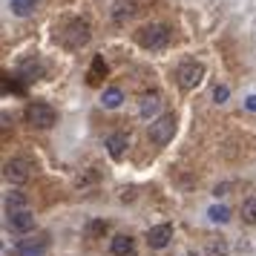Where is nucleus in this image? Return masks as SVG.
Masks as SVG:
<instances>
[{"instance_id": "4468645a", "label": "nucleus", "mask_w": 256, "mask_h": 256, "mask_svg": "<svg viewBox=\"0 0 256 256\" xmlns=\"http://www.w3.org/2000/svg\"><path fill=\"white\" fill-rule=\"evenodd\" d=\"M136 14V3L132 0H116L112 3V20H127V18H132Z\"/></svg>"}, {"instance_id": "2eb2a0df", "label": "nucleus", "mask_w": 256, "mask_h": 256, "mask_svg": "<svg viewBox=\"0 0 256 256\" xmlns=\"http://www.w3.org/2000/svg\"><path fill=\"white\" fill-rule=\"evenodd\" d=\"M121 101H124V92H121L118 86H110V90H104V95H101V104H104L106 110H118Z\"/></svg>"}, {"instance_id": "6ab92c4d", "label": "nucleus", "mask_w": 256, "mask_h": 256, "mask_svg": "<svg viewBox=\"0 0 256 256\" xmlns=\"http://www.w3.org/2000/svg\"><path fill=\"white\" fill-rule=\"evenodd\" d=\"M242 219L248 222V224H256V196L244 198V204H242Z\"/></svg>"}, {"instance_id": "5701e85b", "label": "nucleus", "mask_w": 256, "mask_h": 256, "mask_svg": "<svg viewBox=\"0 0 256 256\" xmlns=\"http://www.w3.org/2000/svg\"><path fill=\"white\" fill-rule=\"evenodd\" d=\"M228 95H230L228 86H216V90H213V101H216V104H224V101H228Z\"/></svg>"}, {"instance_id": "412c9836", "label": "nucleus", "mask_w": 256, "mask_h": 256, "mask_svg": "<svg viewBox=\"0 0 256 256\" xmlns=\"http://www.w3.org/2000/svg\"><path fill=\"white\" fill-rule=\"evenodd\" d=\"M208 216H210L213 222H228V219H230V210L224 208V204H216V208L208 210Z\"/></svg>"}, {"instance_id": "39448f33", "label": "nucleus", "mask_w": 256, "mask_h": 256, "mask_svg": "<svg viewBox=\"0 0 256 256\" xmlns=\"http://www.w3.org/2000/svg\"><path fill=\"white\" fill-rule=\"evenodd\" d=\"M176 81H178L182 90H196L198 84L204 81V66L196 64V60H187L176 70Z\"/></svg>"}, {"instance_id": "ddd939ff", "label": "nucleus", "mask_w": 256, "mask_h": 256, "mask_svg": "<svg viewBox=\"0 0 256 256\" xmlns=\"http://www.w3.org/2000/svg\"><path fill=\"white\" fill-rule=\"evenodd\" d=\"M141 116L144 118H152V121H156V112H158V110H162V95L158 92H150V95H144V98H141Z\"/></svg>"}, {"instance_id": "aec40b11", "label": "nucleus", "mask_w": 256, "mask_h": 256, "mask_svg": "<svg viewBox=\"0 0 256 256\" xmlns=\"http://www.w3.org/2000/svg\"><path fill=\"white\" fill-rule=\"evenodd\" d=\"M106 233V222H101V219H92L90 224H86V239H101Z\"/></svg>"}, {"instance_id": "7ed1b4c3", "label": "nucleus", "mask_w": 256, "mask_h": 256, "mask_svg": "<svg viewBox=\"0 0 256 256\" xmlns=\"http://www.w3.org/2000/svg\"><path fill=\"white\" fill-rule=\"evenodd\" d=\"M90 24L86 20H72V24H66V29L60 32V44L66 49H81L86 40H90Z\"/></svg>"}, {"instance_id": "f8f14e48", "label": "nucleus", "mask_w": 256, "mask_h": 256, "mask_svg": "<svg viewBox=\"0 0 256 256\" xmlns=\"http://www.w3.org/2000/svg\"><path fill=\"white\" fill-rule=\"evenodd\" d=\"M32 228H35V216H32L29 210H24V213H12V216H9V230L29 233Z\"/></svg>"}, {"instance_id": "b1692460", "label": "nucleus", "mask_w": 256, "mask_h": 256, "mask_svg": "<svg viewBox=\"0 0 256 256\" xmlns=\"http://www.w3.org/2000/svg\"><path fill=\"white\" fill-rule=\"evenodd\" d=\"M244 106H248V110H254V112H256V95H250V98L244 101Z\"/></svg>"}, {"instance_id": "4be33fe9", "label": "nucleus", "mask_w": 256, "mask_h": 256, "mask_svg": "<svg viewBox=\"0 0 256 256\" xmlns=\"http://www.w3.org/2000/svg\"><path fill=\"white\" fill-rule=\"evenodd\" d=\"M208 254L210 256H224V254H228V244H224V242H210Z\"/></svg>"}, {"instance_id": "a211bd4d", "label": "nucleus", "mask_w": 256, "mask_h": 256, "mask_svg": "<svg viewBox=\"0 0 256 256\" xmlns=\"http://www.w3.org/2000/svg\"><path fill=\"white\" fill-rule=\"evenodd\" d=\"M38 6V0H12V12L18 18H26V14H32Z\"/></svg>"}, {"instance_id": "9d476101", "label": "nucleus", "mask_w": 256, "mask_h": 256, "mask_svg": "<svg viewBox=\"0 0 256 256\" xmlns=\"http://www.w3.org/2000/svg\"><path fill=\"white\" fill-rule=\"evenodd\" d=\"M14 250L20 256H40L46 250V239L44 236H38V239H20V242L14 244Z\"/></svg>"}, {"instance_id": "20e7f679", "label": "nucleus", "mask_w": 256, "mask_h": 256, "mask_svg": "<svg viewBox=\"0 0 256 256\" xmlns=\"http://www.w3.org/2000/svg\"><path fill=\"white\" fill-rule=\"evenodd\" d=\"M26 124H32V127L38 130H49L52 124H55V110L49 104H38V101H32V104L26 106Z\"/></svg>"}, {"instance_id": "0eeeda50", "label": "nucleus", "mask_w": 256, "mask_h": 256, "mask_svg": "<svg viewBox=\"0 0 256 256\" xmlns=\"http://www.w3.org/2000/svg\"><path fill=\"white\" fill-rule=\"evenodd\" d=\"M170 239H173V228H170V224H156V228H150V233H147V244L156 248V250L167 248Z\"/></svg>"}, {"instance_id": "f3484780", "label": "nucleus", "mask_w": 256, "mask_h": 256, "mask_svg": "<svg viewBox=\"0 0 256 256\" xmlns=\"http://www.w3.org/2000/svg\"><path fill=\"white\" fill-rule=\"evenodd\" d=\"M106 75V64H104V58H95L92 60V66H90V75H86V81L90 84H98L101 78Z\"/></svg>"}, {"instance_id": "dca6fc26", "label": "nucleus", "mask_w": 256, "mask_h": 256, "mask_svg": "<svg viewBox=\"0 0 256 256\" xmlns=\"http://www.w3.org/2000/svg\"><path fill=\"white\" fill-rule=\"evenodd\" d=\"M6 210H9V216H12V213H24L26 196L24 193H9V196H6Z\"/></svg>"}, {"instance_id": "6e6552de", "label": "nucleus", "mask_w": 256, "mask_h": 256, "mask_svg": "<svg viewBox=\"0 0 256 256\" xmlns=\"http://www.w3.org/2000/svg\"><path fill=\"white\" fill-rule=\"evenodd\" d=\"M127 147H130V141H127L124 132H112V136H106V152H110L116 162L127 156Z\"/></svg>"}, {"instance_id": "1a4fd4ad", "label": "nucleus", "mask_w": 256, "mask_h": 256, "mask_svg": "<svg viewBox=\"0 0 256 256\" xmlns=\"http://www.w3.org/2000/svg\"><path fill=\"white\" fill-rule=\"evenodd\" d=\"M18 75H20L26 84L40 81V78H44V64H40V60H35V58H29V60H24V64L18 66Z\"/></svg>"}, {"instance_id": "423d86ee", "label": "nucleus", "mask_w": 256, "mask_h": 256, "mask_svg": "<svg viewBox=\"0 0 256 256\" xmlns=\"http://www.w3.org/2000/svg\"><path fill=\"white\" fill-rule=\"evenodd\" d=\"M3 176L12 184H24V182H29V164L24 158H12V162L3 164Z\"/></svg>"}, {"instance_id": "f03ea898", "label": "nucleus", "mask_w": 256, "mask_h": 256, "mask_svg": "<svg viewBox=\"0 0 256 256\" xmlns=\"http://www.w3.org/2000/svg\"><path fill=\"white\" fill-rule=\"evenodd\" d=\"M138 44L144 49H164L170 44V29L164 24H147L138 29Z\"/></svg>"}, {"instance_id": "f257e3e1", "label": "nucleus", "mask_w": 256, "mask_h": 256, "mask_svg": "<svg viewBox=\"0 0 256 256\" xmlns=\"http://www.w3.org/2000/svg\"><path fill=\"white\" fill-rule=\"evenodd\" d=\"M147 136L156 147H164V144H170L176 136V116L173 112H167V116H158L156 121H150V130H147Z\"/></svg>"}, {"instance_id": "9b49d317", "label": "nucleus", "mask_w": 256, "mask_h": 256, "mask_svg": "<svg viewBox=\"0 0 256 256\" xmlns=\"http://www.w3.org/2000/svg\"><path fill=\"white\" fill-rule=\"evenodd\" d=\"M110 250H112V256H132L136 254V242H132V236H127V233H118V236H112V242H110Z\"/></svg>"}]
</instances>
